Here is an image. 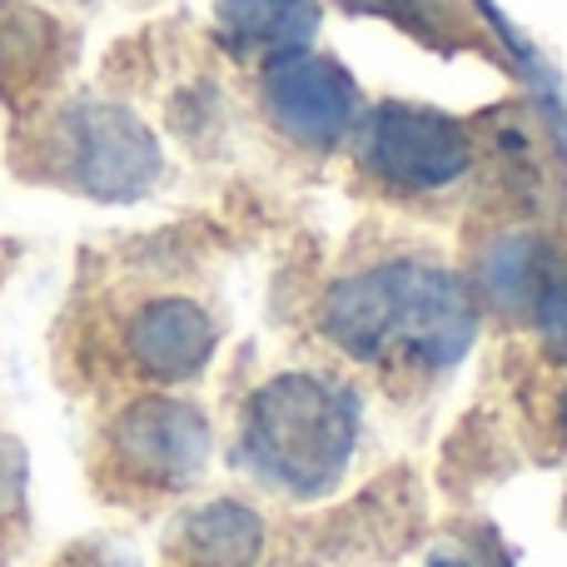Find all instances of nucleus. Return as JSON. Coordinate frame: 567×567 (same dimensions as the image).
Wrapping results in <instances>:
<instances>
[{
  "mask_svg": "<svg viewBox=\"0 0 567 567\" xmlns=\"http://www.w3.org/2000/svg\"><path fill=\"white\" fill-rule=\"evenodd\" d=\"M169 125L185 140H205L225 125V105H219V95L209 85H189V90H179L175 105H169Z\"/></svg>",
  "mask_w": 567,
  "mask_h": 567,
  "instance_id": "14",
  "label": "nucleus"
},
{
  "mask_svg": "<svg viewBox=\"0 0 567 567\" xmlns=\"http://www.w3.org/2000/svg\"><path fill=\"white\" fill-rule=\"evenodd\" d=\"M60 25L30 0H0V85L10 95H35L55 80Z\"/></svg>",
  "mask_w": 567,
  "mask_h": 567,
  "instance_id": "11",
  "label": "nucleus"
},
{
  "mask_svg": "<svg viewBox=\"0 0 567 567\" xmlns=\"http://www.w3.org/2000/svg\"><path fill=\"white\" fill-rule=\"evenodd\" d=\"M359 439L363 403L349 383L323 369H284L249 393L235 453L259 488L313 503L343 483Z\"/></svg>",
  "mask_w": 567,
  "mask_h": 567,
  "instance_id": "2",
  "label": "nucleus"
},
{
  "mask_svg": "<svg viewBox=\"0 0 567 567\" xmlns=\"http://www.w3.org/2000/svg\"><path fill=\"white\" fill-rule=\"evenodd\" d=\"M269 528L245 498H209L189 508L175 528L179 567H259Z\"/></svg>",
  "mask_w": 567,
  "mask_h": 567,
  "instance_id": "10",
  "label": "nucleus"
},
{
  "mask_svg": "<svg viewBox=\"0 0 567 567\" xmlns=\"http://www.w3.org/2000/svg\"><path fill=\"white\" fill-rule=\"evenodd\" d=\"M259 115L303 155H333L339 145H349L363 100L353 75L333 55L293 50L259 65Z\"/></svg>",
  "mask_w": 567,
  "mask_h": 567,
  "instance_id": "6",
  "label": "nucleus"
},
{
  "mask_svg": "<svg viewBox=\"0 0 567 567\" xmlns=\"http://www.w3.org/2000/svg\"><path fill=\"white\" fill-rule=\"evenodd\" d=\"M50 159L70 189L105 205H125L159 185L165 155L135 110L115 100H75L50 125Z\"/></svg>",
  "mask_w": 567,
  "mask_h": 567,
  "instance_id": "4",
  "label": "nucleus"
},
{
  "mask_svg": "<svg viewBox=\"0 0 567 567\" xmlns=\"http://www.w3.org/2000/svg\"><path fill=\"white\" fill-rule=\"evenodd\" d=\"M553 419H558V433H563V443H567V379H563V389H558V409H553Z\"/></svg>",
  "mask_w": 567,
  "mask_h": 567,
  "instance_id": "16",
  "label": "nucleus"
},
{
  "mask_svg": "<svg viewBox=\"0 0 567 567\" xmlns=\"http://www.w3.org/2000/svg\"><path fill=\"white\" fill-rule=\"evenodd\" d=\"M528 329L553 359H567V269L538 293V303L528 313Z\"/></svg>",
  "mask_w": 567,
  "mask_h": 567,
  "instance_id": "13",
  "label": "nucleus"
},
{
  "mask_svg": "<svg viewBox=\"0 0 567 567\" xmlns=\"http://www.w3.org/2000/svg\"><path fill=\"white\" fill-rule=\"evenodd\" d=\"M478 299L453 265L419 249H383L333 275L319 293V339L373 373L439 379L478 339Z\"/></svg>",
  "mask_w": 567,
  "mask_h": 567,
  "instance_id": "1",
  "label": "nucleus"
},
{
  "mask_svg": "<svg viewBox=\"0 0 567 567\" xmlns=\"http://www.w3.org/2000/svg\"><path fill=\"white\" fill-rule=\"evenodd\" d=\"M110 468L140 493H179L205 473L215 433L199 403L175 393H145L125 403L105 433Z\"/></svg>",
  "mask_w": 567,
  "mask_h": 567,
  "instance_id": "5",
  "label": "nucleus"
},
{
  "mask_svg": "<svg viewBox=\"0 0 567 567\" xmlns=\"http://www.w3.org/2000/svg\"><path fill=\"white\" fill-rule=\"evenodd\" d=\"M219 45L235 60L269 65L293 50H313L319 35V0H219L215 10Z\"/></svg>",
  "mask_w": 567,
  "mask_h": 567,
  "instance_id": "9",
  "label": "nucleus"
},
{
  "mask_svg": "<svg viewBox=\"0 0 567 567\" xmlns=\"http://www.w3.org/2000/svg\"><path fill=\"white\" fill-rule=\"evenodd\" d=\"M429 567H503V563L493 558L488 548H473V543H453V548L433 553Z\"/></svg>",
  "mask_w": 567,
  "mask_h": 567,
  "instance_id": "15",
  "label": "nucleus"
},
{
  "mask_svg": "<svg viewBox=\"0 0 567 567\" xmlns=\"http://www.w3.org/2000/svg\"><path fill=\"white\" fill-rule=\"evenodd\" d=\"M567 269V249L533 225L493 229L473 255L468 279L478 309H493L503 323H528L538 293Z\"/></svg>",
  "mask_w": 567,
  "mask_h": 567,
  "instance_id": "8",
  "label": "nucleus"
},
{
  "mask_svg": "<svg viewBox=\"0 0 567 567\" xmlns=\"http://www.w3.org/2000/svg\"><path fill=\"white\" fill-rule=\"evenodd\" d=\"M349 140L359 175L393 199H443L478 165L473 130L413 100H379L359 115Z\"/></svg>",
  "mask_w": 567,
  "mask_h": 567,
  "instance_id": "3",
  "label": "nucleus"
},
{
  "mask_svg": "<svg viewBox=\"0 0 567 567\" xmlns=\"http://www.w3.org/2000/svg\"><path fill=\"white\" fill-rule=\"evenodd\" d=\"M423 40H463V0H363Z\"/></svg>",
  "mask_w": 567,
  "mask_h": 567,
  "instance_id": "12",
  "label": "nucleus"
},
{
  "mask_svg": "<svg viewBox=\"0 0 567 567\" xmlns=\"http://www.w3.org/2000/svg\"><path fill=\"white\" fill-rule=\"evenodd\" d=\"M125 363L150 383H189L219 349V323L195 293H145L120 323Z\"/></svg>",
  "mask_w": 567,
  "mask_h": 567,
  "instance_id": "7",
  "label": "nucleus"
}]
</instances>
